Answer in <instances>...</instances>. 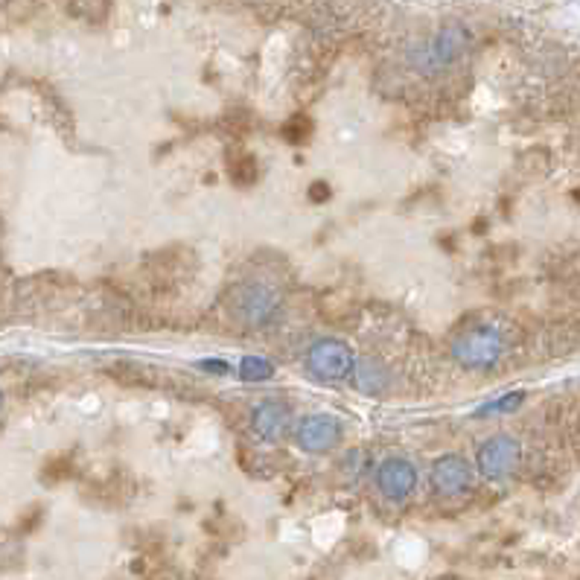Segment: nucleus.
<instances>
[{"mask_svg":"<svg viewBox=\"0 0 580 580\" xmlns=\"http://www.w3.org/2000/svg\"><path fill=\"white\" fill-rule=\"evenodd\" d=\"M377 484L388 499H406L418 487V470L406 458H385L377 470Z\"/></svg>","mask_w":580,"mask_h":580,"instance_id":"423d86ee","label":"nucleus"},{"mask_svg":"<svg viewBox=\"0 0 580 580\" xmlns=\"http://www.w3.org/2000/svg\"><path fill=\"white\" fill-rule=\"evenodd\" d=\"M233 312L248 326H263L277 312V295L260 284H245L233 292Z\"/></svg>","mask_w":580,"mask_h":580,"instance_id":"7ed1b4c3","label":"nucleus"},{"mask_svg":"<svg viewBox=\"0 0 580 580\" xmlns=\"http://www.w3.org/2000/svg\"><path fill=\"white\" fill-rule=\"evenodd\" d=\"M341 440V423L333 414H306L297 423V443L304 452H326Z\"/></svg>","mask_w":580,"mask_h":580,"instance_id":"39448f33","label":"nucleus"},{"mask_svg":"<svg viewBox=\"0 0 580 580\" xmlns=\"http://www.w3.org/2000/svg\"><path fill=\"white\" fill-rule=\"evenodd\" d=\"M525 394L523 391H511L504 394L499 399H490V403H484L482 409H475V418H490V414H508V411H516L519 406H523Z\"/></svg>","mask_w":580,"mask_h":580,"instance_id":"f8f14e48","label":"nucleus"},{"mask_svg":"<svg viewBox=\"0 0 580 580\" xmlns=\"http://www.w3.org/2000/svg\"><path fill=\"white\" fill-rule=\"evenodd\" d=\"M432 487L443 496H458L472 487V467L461 455H440L432 467Z\"/></svg>","mask_w":580,"mask_h":580,"instance_id":"0eeeda50","label":"nucleus"},{"mask_svg":"<svg viewBox=\"0 0 580 580\" xmlns=\"http://www.w3.org/2000/svg\"><path fill=\"white\" fill-rule=\"evenodd\" d=\"M289 423H292V411L289 406L277 403V399H269V403H260L254 409V435L265 443H277L284 440L289 432Z\"/></svg>","mask_w":580,"mask_h":580,"instance_id":"1a4fd4ad","label":"nucleus"},{"mask_svg":"<svg viewBox=\"0 0 580 580\" xmlns=\"http://www.w3.org/2000/svg\"><path fill=\"white\" fill-rule=\"evenodd\" d=\"M231 175H233V184L248 187V184H251V181H254V178H257V161L251 158V155L240 158V163H236V167L231 170Z\"/></svg>","mask_w":580,"mask_h":580,"instance_id":"4468645a","label":"nucleus"},{"mask_svg":"<svg viewBox=\"0 0 580 580\" xmlns=\"http://www.w3.org/2000/svg\"><path fill=\"white\" fill-rule=\"evenodd\" d=\"M502 350H504V341L496 326H472V330H467L452 345V356L470 370L496 365L502 359Z\"/></svg>","mask_w":580,"mask_h":580,"instance_id":"f03ea898","label":"nucleus"},{"mask_svg":"<svg viewBox=\"0 0 580 580\" xmlns=\"http://www.w3.org/2000/svg\"><path fill=\"white\" fill-rule=\"evenodd\" d=\"M306 370L321 382H341L353 377L356 356L353 350L338 338H321L306 353Z\"/></svg>","mask_w":580,"mask_h":580,"instance_id":"f257e3e1","label":"nucleus"},{"mask_svg":"<svg viewBox=\"0 0 580 580\" xmlns=\"http://www.w3.org/2000/svg\"><path fill=\"white\" fill-rule=\"evenodd\" d=\"M309 199L312 202H326V199H330V187H326L324 181H316L309 187Z\"/></svg>","mask_w":580,"mask_h":580,"instance_id":"dca6fc26","label":"nucleus"},{"mask_svg":"<svg viewBox=\"0 0 580 580\" xmlns=\"http://www.w3.org/2000/svg\"><path fill=\"white\" fill-rule=\"evenodd\" d=\"M274 377V365L263 356H245L240 362V379L245 382H265Z\"/></svg>","mask_w":580,"mask_h":580,"instance_id":"9b49d317","label":"nucleus"},{"mask_svg":"<svg viewBox=\"0 0 580 580\" xmlns=\"http://www.w3.org/2000/svg\"><path fill=\"white\" fill-rule=\"evenodd\" d=\"M199 368L207 370V374H216V377H231L233 374V368L228 362H219V359H202Z\"/></svg>","mask_w":580,"mask_h":580,"instance_id":"2eb2a0df","label":"nucleus"},{"mask_svg":"<svg viewBox=\"0 0 580 580\" xmlns=\"http://www.w3.org/2000/svg\"><path fill=\"white\" fill-rule=\"evenodd\" d=\"M353 379H356V388H359L362 394H368V397H379V394H385V388L391 385L388 370H385L377 359H362V362H356Z\"/></svg>","mask_w":580,"mask_h":580,"instance_id":"9d476101","label":"nucleus"},{"mask_svg":"<svg viewBox=\"0 0 580 580\" xmlns=\"http://www.w3.org/2000/svg\"><path fill=\"white\" fill-rule=\"evenodd\" d=\"M309 131H312V123L306 120V117H292V120H286L280 135H284L286 143H304L309 138Z\"/></svg>","mask_w":580,"mask_h":580,"instance_id":"ddd939ff","label":"nucleus"},{"mask_svg":"<svg viewBox=\"0 0 580 580\" xmlns=\"http://www.w3.org/2000/svg\"><path fill=\"white\" fill-rule=\"evenodd\" d=\"M519 443L508 435H493L479 450V470L487 479H504L519 467Z\"/></svg>","mask_w":580,"mask_h":580,"instance_id":"20e7f679","label":"nucleus"},{"mask_svg":"<svg viewBox=\"0 0 580 580\" xmlns=\"http://www.w3.org/2000/svg\"><path fill=\"white\" fill-rule=\"evenodd\" d=\"M461 47H464V33H461V29H455V26H446L432 44H426V47L418 53V58H414V62L420 65V70L435 73V70L446 67L450 62H455Z\"/></svg>","mask_w":580,"mask_h":580,"instance_id":"6e6552de","label":"nucleus"}]
</instances>
